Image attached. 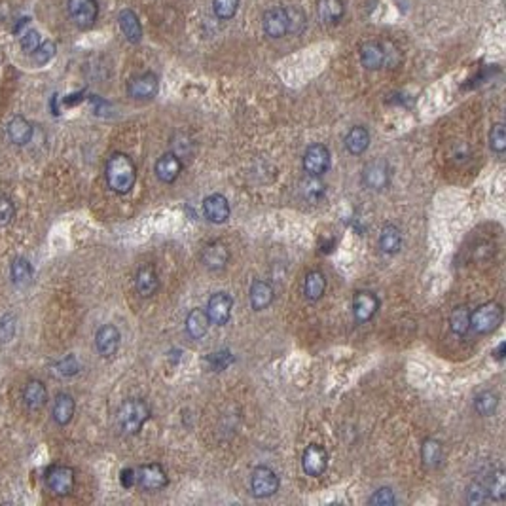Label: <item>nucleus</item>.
<instances>
[{"mask_svg":"<svg viewBox=\"0 0 506 506\" xmlns=\"http://www.w3.org/2000/svg\"><path fill=\"white\" fill-rule=\"evenodd\" d=\"M487 497L495 500H503L506 497V476L505 470H495L489 478V484L486 487Z\"/></svg>","mask_w":506,"mask_h":506,"instance_id":"obj_35","label":"nucleus"},{"mask_svg":"<svg viewBox=\"0 0 506 506\" xmlns=\"http://www.w3.org/2000/svg\"><path fill=\"white\" fill-rule=\"evenodd\" d=\"M330 150L324 144H311L304 154V169L307 175L321 176L330 169Z\"/></svg>","mask_w":506,"mask_h":506,"instance_id":"obj_8","label":"nucleus"},{"mask_svg":"<svg viewBox=\"0 0 506 506\" xmlns=\"http://www.w3.org/2000/svg\"><path fill=\"white\" fill-rule=\"evenodd\" d=\"M160 91V80L154 72H142L128 82V95L133 101H150Z\"/></svg>","mask_w":506,"mask_h":506,"instance_id":"obj_7","label":"nucleus"},{"mask_svg":"<svg viewBox=\"0 0 506 506\" xmlns=\"http://www.w3.org/2000/svg\"><path fill=\"white\" fill-rule=\"evenodd\" d=\"M120 484H122L125 489H129V487H133L137 484V474L133 468H125V470H122V474H120Z\"/></svg>","mask_w":506,"mask_h":506,"instance_id":"obj_49","label":"nucleus"},{"mask_svg":"<svg viewBox=\"0 0 506 506\" xmlns=\"http://www.w3.org/2000/svg\"><path fill=\"white\" fill-rule=\"evenodd\" d=\"M370 146V133L368 129L362 128V125H357L353 128L347 135H345V148L347 152L353 155H360L365 154L366 150Z\"/></svg>","mask_w":506,"mask_h":506,"instance_id":"obj_28","label":"nucleus"},{"mask_svg":"<svg viewBox=\"0 0 506 506\" xmlns=\"http://www.w3.org/2000/svg\"><path fill=\"white\" fill-rule=\"evenodd\" d=\"M250 305L254 311L268 309L273 302V289L270 283H266L262 279H256L250 284Z\"/></svg>","mask_w":506,"mask_h":506,"instance_id":"obj_23","label":"nucleus"},{"mask_svg":"<svg viewBox=\"0 0 506 506\" xmlns=\"http://www.w3.org/2000/svg\"><path fill=\"white\" fill-rule=\"evenodd\" d=\"M203 215L213 224H224L230 218V203L222 194H210L203 199Z\"/></svg>","mask_w":506,"mask_h":506,"instance_id":"obj_14","label":"nucleus"},{"mask_svg":"<svg viewBox=\"0 0 506 506\" xmlns=\"http://www.w3.org/2000/svg\"><path fill=\"white\" fill-rule=\"evenodd\" d=\"M181 171H183V162H181V158L173 152H169V154H163L158 162H155V176L165 184H171L175 183L178 175H181Z\"/></svg>","mask_w":506,"mask_h":506,"instance_id":"obj_18","label":"nucleus"},{"mask_svg":"<svg viewBox=\"0 0 506 506\" xmlns=\"http://www.w3.org/2000/svg\"><path fill=\"white\" fill-rule=\"evenodd\" d=\"M46 486L54 495L65 497L75 489V470L70 466H49L46 473Z\"/></svg>","mask_w":506,"mask_h":506,"instance_id":"obj_6","label":"nucleus"},{"mask_svg":"<svg viewBox=\"0 0 506 506\" xmlns=\"http://www.w3.org/2000/svg\"><path fill=\"white\" fill-rule=\"evenodd\" d=\"M344 0H319L317 2V14L323 25H330V27L337 25L344 17Z\"/></svg>","mask_w":506,"mask_h":506,"instance_id":"obj_22","label":"nucleus"},{"mask_svg":"<svg viewBox=\"0 0 506 506\" xmlns=\"http://www.w3.org/2000/svg\"><path fill=\"white\" fill-rule=\"evenodd\" d=\"M33 277L34 270L31 262L25 260V258H15L12 266H10V279H12V283L15 286H20V289H25V286L33 283Z\"/></svg>","mask_w":506,"mask_h":506,"instance_id":"obj_29","label":"nucleus"},{"mask_svg":"<svg viewBox=\"0 0 506 506\" xmlns=\"http://www.w3.org/2000/svg\"><path fill=\"white\" fill-rule=\"evenodd\" d=\"M209 317H207V311L205 309H192L186 317V332L192 339H201L207 332H209Z\"/></svg>","mask_w":506,"mask_h":506,"instance_id":"obj_27","label":"nucleus"},{"mask_svg":"<svg viewBox=\"0 0 506 506\" xmlns=\"http://www.w3.org/2000/svg\"><path fill=\"white\" fill-rule=\"evenodd\" d=\"M40 34L33 31V29H27V33L21 36V49L25 52V54H33L36 47L40 46Z\"/></svg>","mask_w":506,"mask_h":506,"instance_id":"obj_46","label":"nucleus"},{"mask_svg":"<svg viewBox=\"0 0 506 506\" xmlns=\"http://www.w3.org/2000/svg\"><path fill=\"white\" fill-rule=\"evenodd\" d=\"M379 309V298L370 291H358L353 298V315L358 324L368 323Z\"/></svg>","mask_w":506,"mask_h":506,"instance_id":"obj_12","label":"nucleus"},{"mask_svg":"<svg viewBox=\"0 0 506 506\" xmlns=\"http://www.w3.org/2000/svg\"><path fill=\"white\" fill-rule=\"evenodd\" d=\"M67 8L72 23L82 31L93 27L97 15H99L97 0H67Z\"/></svg>","mask_w":506,"mask_h":506,"instance_id":"obj_5","label":"nucleus"},{"mask_svg":"<svg viewBox=\"0 0 506 506\" xmlns=\"http://www.w3.org/2000/svg\"><path fill=\"white\" fill-rule=\"evenodd\" d=\"M239 0H213V12L218 20H231L237 14Z\"/></svg>","mask_w":506,"mask_h":506,"instance_id":"obj_38","label":"nucleus"},{"mask_svg":"<svg viewBox=\"0 0 506 506\" xmlns=\"http://www.w3.org/2000/svg\"><path fill=\"white\" fill-rule=\"evenodd\" d=\"M120 339H122V336H120V330L116 328L114 324H105L95 334V347H97L101 357L110 358L114 357L120 349Z\"/></svg>","mask_w":506,"mask_h":506,"instance_id":"obj_13","label":"nucleus"},{"mask_svg":"<svg viewBox=\"0 0 506 506\" xmlns=\"http://www.w3.org/2000/svg\"><path fill=\"white\" fill-rule=\"evenodd\" d=\"M207 362H209L213 370L220 371V370H224V368H228V366L233 362V355H231L228 349H224V351L213 353V355L207 358Z\"/></svg>","mask_w":506,"mask_h":506,"instance_id":"obj_43","label":"nucleus"},{"mask_svg":"<svg viewBox=\"0 0 506 506\" xmlns=\"http://www.w3.org/2000/svg\"><path fill=\"white\" fill-rule=\"evenodd\" d=\"M55 376H61V378H70V376H76L80 371V362L76 360L75 355H68L63 360H59L57 365L54 366Z\"/></svg>","mask_w":506,"mask_h":506,"instance_id":"obj_41","label":"nucleus"},{"mask_svg":"<svg viewBox=\"0 0 506 506\" xmlns=\"http://www.w3.org/2000/svg\"><path fill=\"white\" fill-rule=\"evenodd\" d=\"M450 326L457 336H465L466 332L470 330V311L466 307L453 309L452 317H450Z\"/></svg>","mask_w":506,"mask_h":506,"instance_id":"obj_34","label":"nucleus"},{"mask_svg":"<svg viewBox=\"0 0 506 506\" xmlns=\"http://www.w3.org/2000/svg\"><path fill=\"white\" fill-rule=\"evenodd\" d=\"M497 408H499V397H497V392L484 391L480 392L478 397L474 399V410L482 417L493 415V413L497 412Z\"/></svg>","mask_w":506,"mask_h":506,"instance_id":"obj_33","label":"nucleus"},{"mask_svg":"<svg viewBox=\"0 0 506 506\" xmlns=\"http://www.w3.org/2000/svg\"><path fill=\"white\" fill-rule=\"evenodd\" d=\"M326 291V277L321 273V271H309L305 275V283H304V294L309 302H317L321 300Z\"/></svg>","mask_w":506,"mask_h":506,"instance_id":"obj_32","label":"nucleus"},{"mask_svg":"<svg viewBox=\"0 0 506 506\" xmlns=\"http://www.w3.org/2000/svg\"><path fill=\"white\" fill-rule=\"evenodd\" d=\"M75 410H76L75 399H72L70 394H67V392H61V394H57L54 400L52 417H54V421L57 425L65 427L72 421V417H75Z\"/></svg>","mask_w":506,"mask_h":506,"instance_id":"obj_21","label":"nucleus"},{"mask_svg":"<svg viewBox=\"0 0 506 506\" xmlns=\"http://www.w3.org/2000/svg\"><path fill=\"white\" fill-rule=\"evenodd\" d=\"M47 402V391L42 381L38 379H31L25 387H23V404L31 412H36L44 408Z\"/></svg>","mask_w":506,"mask_h":506,"instance_id":"obj_19","label":"nucleus"},{"mask_svg":"<svg viewBox=\"0 0 506 506\" xmlns=\"http://www.w3.org/2000/svg\"><path fill=\"white\" fill-rule=\"evenodd\" d=\"M487 497V491L486 487L482 486L480 482L473 484V486L468 487V491H466V500L470 503V505H480V503H484Z\"/></svg>","mask_w":506,"mask_h":506,"instance_id":"obj_48","label":"nucleus"},{"mask_svg":"<svg viewBox=\"0 0 506 506\" xmlns=\"http://www.w3.org/2000/svg\"><path fill=\"white\" fill-rule=\"evenodd\" d=\"M8 137L10 141L17 144V146H25L27 142L33 139V125L23 118V116H15L8 123Z\"/></svg>","mask_w":506,"mask_h":506,"instance_id":"obj_26","label":"nucleus"},{"mask_svg":"<svg viewBox=\"0 0 506 506\" xmlns=\"http://www.w3.org/2000/svg\"><path fill=\"white\" fill-rule=\"evenodd\" d=\"M302 468L307 476H313V478L323 476L328 468V452L319 444L307 445L302 455Z\"/></svg>","mask_w":506,"mask_h":506,"instance_id":"obj_10","label":"nucleus"},{"mask_svg":"<svg viewBox=\"0 0 506 506\" xmlns=\"http://www.w3.org/2000/svg\"><path fill=\"white\" fill-rule=\"evenodd\" d=\"M135 286L137 292H139L142 298L154 296L155 291H158V286H160V279H158V273H155V270L152 266H142L141 270L137 271Z\"/></svg>","mask_w":506,"mask_h":506,"instance_id":"obj_25","label":"nucleus"},{"mask_svg":"<svg viewBox=\"0 0 506 506\" xmlns=\"http://www.w3.org/2000/svg\"><path fill=\"white\" fill-rule=\"evenodd\" d=\"M135 474L137 484L144 491H160L169 484L167 473L163 470L162 465H144Z\"/></svg>","mask_w":506,"mask_h":506,"instance_id":"obj_11","label":"nucleus"},{"mask_svg":"<svg viewBox=\"0 0 506 506\" xmlns=\"http://www.w3.org/2000/svg\"><path fill=\"white\" fill-rule=\"evenodd\" d=\"M358 57H360V65L366 70H379V68L385 67L383 46L379 42H366V44H362L360 52H358Z\"/></svg>","mask_w":506,"mask_h":506,"instance_id":"obj_20","label":"nucleus"},{"mask_svg":"<svg viewBox=\"0 0 506 506\" xmlns=\"http://www.w3.org/2000/svg\"><path fill=\"white\" fill-rule=\"evenodd\" d=\"M55 52H57L55 42L46 40V42H40V46L36 47L31 55H33L34 63H36L38 67H42V65H46V63H49L52 59H54Z\"/></svg>","mask_w":506,"mask_h":506,"instance_id":"obj_39","label":"nucleus"},{"mask_svg":"<svg viewBox=\"0 0 506 506\" xmlns=\"http://www.w3.org/2000/svg\"><path fill=\"white\" fill-rule=\"evenodd\" d=\"M262 27L263 33L268 34L270 38H273V40L286 36L289 34V23H286L284 8H271V10H268L262 17Z\"/></svg>","mask_w":506,"mask_h":506,"instance_id":"obj_15","label":"nucleus"},{"mask_svg":"<svg viewBox=\"0 0 506 506\" xmlns=\"http://www.w3.org/2000/svg\"><path fill=\"white\" fill-rule=\"evenodd\" d=\"M279 476H277L270 466H258L252 470V476H250V489H252V495L256 499H268V497H273L277 491H279Z\"/></svg>","mask_w":506,"mask_h":506,"instance_id":"obj_4","label":"nucleus"},{"mask_svg":"<svg viewBox=\"0 0 506 506\" xmlns=\"http://www.w3.org/2000/svg\"><path fill=\"white\" fill-rule=\"evenodd\" d=\"M15 216V207L12 199H8L6 196H0V228H4L8 224L14 220Z\"/></svg>","mask_w":506,"mask_h":506,"instance_id":"obj_45","label":"nucleus"},{"mask_svg":"<svg viewBox=\"0 0 506 506\" xmlns=\"http://www.w3.org/2000/svg\"><path fill=\"white\" fill-rule=\"evenodd\" d=\"M118 23H120L123 36L131 44H139L142 40V25L133 10H122L118 15Z\"/></svg>","mask_w":506,"mask_h":506,"instance_id":"obj_24","label":"nucleus"},{"mask_svg":"<svg viewBox=\"0 0 506 506\" xmlns=\"http://www.w3.org/2000/svg\"><path fill=\"white\" fill-rule=\"evenodd\" d=\"M107 183L112 192L125 196L137 183V167L128 154L116 152L107 162Z\"/></svg>","mask_w":506,"mask_h":506,"instance_id":"obj_1","label":"nucleus"},{"mask_svg":"<svg viewBox=\"0 0 506 506\" xmlns=\"http://www.w3.org/2000/svg\"><path fill=\"white\" fill-rule=\"evenodd\" d=\"M368 503L376 506H391L397 503V499H394V493H392L391 487H381L371 495Z\"/></svg>","mask_w":506,"mask_h":506,"instance_id":"obj_44","label":"nucleus"},{"mask_svg":"<svg viewBox=\"0 0 506 506\" xmlns=\"http://www.w3.org/2000/svg\"><path fill=\"white\" fill-rule=\"evenodd\" d=\"M503 317H505L503 305L497 302H487L470 313V328H474L478 334H491L503 324Z\"/></svg>","mask_w":506,"mask_h":506,"instance_id":"obj_3","label":"nucleus"},{"mask_svg":"<svg viewBox=\"0 0 506 506\" xmlns=\"http://www.w3.org/2000/svg\"><path fill=\"white\" fill-rule=\"evenodd\" d=\"M231 309H233V298L228 292H216L213 294L207 304V317L210 324L216 326H224L231 317Z\"/></svg>","mask_w":506,"mask_h":506,"instance_id":"obj_9","label":"nucleus"},{"mask_svg":"<svg viewBox=\"0 0 506 506\" xmlns=\"http://www.w3.org/2000/svg\"><path fill=\"white\" fill-rule=\"evenodd\" d=\"M421 459L427 468H438L444 461V445L438 440L427 438L421 445Z\"/></svg>","mask_w":506,"mask_h":506,"instance_id":"obj_30","label":"nucleus"},{"mask_svg":"<svg viewBox=\"0 0 506 506\" xmlns=\"http://www.w3.org/2000/svg\"><path fill=\"white\" fill-rule=\"evenodd\" d=\"M17 330V319L12 313H6L0 317V344H8L12 342V337L15 336Z\"/></svg>","mask_w":506,"mask_h":506,"instance_id":"obj_42","label":"nucleus"},{"mask_svg":"<svg viewBox=\"0 0 506 506\" xmlns=\"http://www.w3.org/2000/svg\"><path fill=\"white\" fill-rule=\"evenodd\" d=\"M400 247H402V233L397 226L387 224L379 233V249L383 250L385 254H397Z\"/></svg>","mask_w":506,"mask_h":506,"instance_id":"obj_31","label":"nucleus"},{"mask_svg":"<svg viewBox=\"0 0 506 506\" xmlns=\"http://www.w3.org/2000/svg\"><path fill=\"white\" fill-rule=\"evenodd\" d=\"M389 178H391V171H389V165L383 160H374L362 171V181L370 190L387 188Z\"/></svg>","mask_w":506,"mask_h":506,"instance_id":"obj_16","label":"nucleus"},{"mask_svg":"<svg viewBox=\"0 0 506 506\" xmlns=\"http://www.w3.org/2000/svg\"><path fill=\"white\" fill-rule=\"evenodd\" d=\"M381 46H383V54H385V67H397L400 63V54L397 46L392 44V42H381Z\"/></svg>","mask_w":506,"mask_h":506,"instance_id":"obj_47","label":"nucleus"},{"mask_svg":"<svg viewBox=\"0 0 506 506\" xmlns=\"http://www.w3.org/2000/svg\"><path fill=\"white\" fill-rule=\"evenodd\" d=\"M286 12V23H289V34H300L305 29L307 17H305L304 10L302 8L291 6L284 8Z\"/></svg>","mask_w":506,"mask_h":506,"instance_id":"obj_36","label":"nucleus"},{"mask_svg":"<svg viewBox=\"0 0 506 506\" xmlns=\"http://www.w3.org/2000/svg\"><path fill=\"white\" fill-rule=\"evenodd\" d=\"M203 266L209 271H222L226 268V263L230 260V252L228 247L220 241H213L205 249H203Z\"/></svg>","mask_w":506,"mask_h":506,"instance_id":"obj_17","label":"nucleus"},{"mask_svg":"<svg viewBox=\"0 0 506 506\" xmlns=\"http://www.w3.org/2000/svg\"><path fill=\"white\" fill-rule=\"evenodd\" d=\"M150 419L148 404L141 399L125 400L118 410V427L123 434L135 436Z\"/></svg>","mask_w":506,"mask_h":506,"instance_id":"obj_2","label":"nucleus"},{"mask_svg":"<svg viewBox=\"0 0 506 506\" xmlns=\"http://www.w3.org/2000/svg\"><path fill=\"white\" fill-rule=\"evenodd\" d=\"M489 146L497 154H505L506 150V129L505 123H495L489 131Z\"/></svg>","mask_w":506,"mask_h":506,"instance_id":"obj_40","label":"nucleus"},{"mask_svg":"<svg viewBox=\"0 0 506 506\" xmlns=\"http://www.w3.org/2000/svg\"><path fill=\"white\" fill-rule=\"evenodd\" d=\"M300 188L305 199H321L324 196V184L315 175H307V178H304L300 184Z\"/></svg>","mask_w":506,"mask_h":506,"instance_id":"obj_37","label":"nucleus"}]
</instances>
